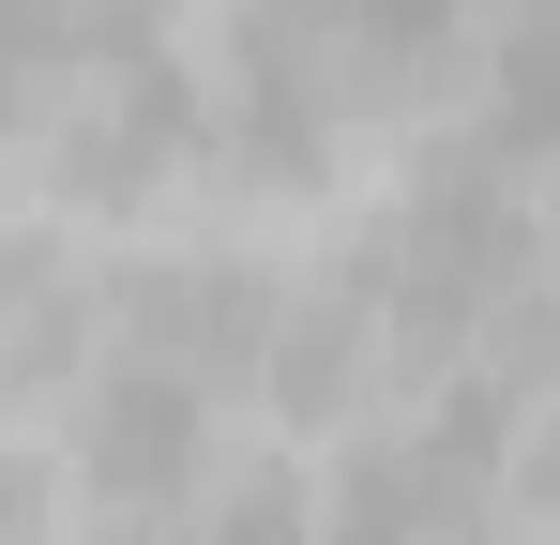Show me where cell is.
<instances>
[{
	"label": "cell",
	"instance_id": "6da1fadb",
	"mask_svg": "<svg viewBox=\"0 0 560 545\" xmlns=\"http://www.w3.org/2000/svg\"><path fill=\"white\" fill-rule=\"evenodd\" d=\"M349 272H364V303L394 318V349L485 334V318L530 288V197H515V167H500V152H440V167L378 212V243Z\"/></svg>",
	"mask_w": 560,
	"mask_h": 545
},
{
	"label": "cell",
	"instance_id": "8fae6325",
	"mask_svg": "<svg viewBox=\"0 0 560 545\" xmlns=\"http://www.w3.org/2000/svg\"><path fill=\"white\" fill-rule=\"evenodd\" d=\"M530 500H546V545H560V440L530 454Z\"/></svg>",
	"mask_w": 560,
	"mask_h": 545
},
{
	"label": "cell",
	"instance_id": "30bf717a",
	"mask_svg": "<svg viewBox=\"0 0 560 545\" xmlns=\"http://www.w3.org/2000/svg\"><path fill=\"white\" fill-rule=\"evenodd\" d=\"M46 46H77V0H0V77L46 61Z\"/></svg>",
	"mask_w": 560,
	"mask_h": 545
},
{
	"label": "cell",
	"instance_id": "8992f818",
	"mask_svg": "<svg viewBox=\"0 0 560 545\" xmlns=\"http://www.w3.org/2000/svg\"><path fill=\"white\" fill-rule=\"evenodd\" d=\"M378 363H394V318L364 303V272H303V288L273 303V349H258V394H273L288 425H349Z\"/></svg>",
	"mask_w": 560,
	"mask_h": 545
},
{
	"label": "cell",
	"instance_id": "7a4b0ae2",
	"mask_svg": "<svg viewBox=\"0 0 560 545\" xmlns=\"http://www.w3.org/2000/svg\"><path fill=\"white\" fill-rule=\"evenodd\" d=\"M273 272L258 258H137L106 272V334H121V363H152V379H183V394H258V349H273Z\"/></svg>",
	"mask_w": 560,
	"mask_h": 545
},
{
	"label": "cell",
	"instance_id": "277c9868",
	"mask_svg": "<svg viewBox=\"0 0 560 545\" xmlns=\"http://www.w3.org/2000/svg\"><path fill=\"white\" fill-rule=\"evenodd\" d=\"M167 167H212V106H197V77L167 61V46H121V61H92V106L61 121V197L77 212H137Z\"/></svg>",
	"mask_w": 560,
	"mask_h": 545
},
{
	"label": "cell",
	"instance_id": "3957f363",
	"mask_svg": "<svg viewBox=\"0 0 560 545\" xmlns=\"http://www.w3.org/2000/svg\"><path fill=\"white\" fill-rule=\"evenodd\" d=\"M485 469H500V379L440 409V425H394V440H349L334 469V500H318V531L334 545H485Z\"/></svg>",
	"mask_w": 560,
	"mask_h": 545
},
{
	"label": "cell",
	"instance_id": "9c48e42d",
	"mask_svg": "<svg viewBox=\"0 0 560 545\" xmlns=\"http://www.w3.org/2000/svg\"><path fill=\"white\" fill-rule=\"evenodd\" d=\"M334 15V46H364V61H424L440 31H455V0H318Z\"/></svg>",
	"mask_w": 560,
	"mask_h": 545
},
{
	"label": "cell",
	"instance_id": "5b68a950",
	"mask_svg": "<svg viewBox=\"0 0 560 545\" xmlns=\"http://www.w3.org/2000/svg\"><path fill=\"white\" fill-rule=\"evenodd\" d=\"M61 469L92 485L106 515H183L197 485H212V394L152 379V363H106V379H77Z\"/></svg>",
	"mask_w": 560,
	"mask_h": 545
},
{
	"label": "cell",
	"instance_id": "7c38bea8",
	"mask_svg": "<svg viewBox=\"0 0 560 545\" xmlns=\"http://www.w3.org/2000/svg\"><path fill=\"white\" fill-rule=\"evenodd\" d=\"M530 545H546V531H530Z\"/></svg>",
	"mask_w": 560,
	"mask_h": 545
},
{
	"label": "cell",
	"instance_id": "ba28073f",
	"mask_svg": "<svg viewBox=\"0 0 560 545\" xmlns=\"http://www.w3.org/2000/svg\"><path fill=\"white\" fill-rule=\"evenodd\" d=\"M183 545H318V485L303 469H228L183 500Z\"/></svg>",
	"mask_w": 560,
	"mask_h": 545
},
{
	"label": "cell",
	"instance_id": "52a82bcc",
	"mask_svg": "<svg viewBox=\"0 0 560 545\" xmlns=\"http://www.w3.org/2000/svg\"><path fill=\"white\" fill-rule=\"evenodd\" d=\"M500 91V152H560V0H515V31L485 46Z\"/></svg>",
	"mask_w": 560,
	"mask_h": 545
}]
</instances>
